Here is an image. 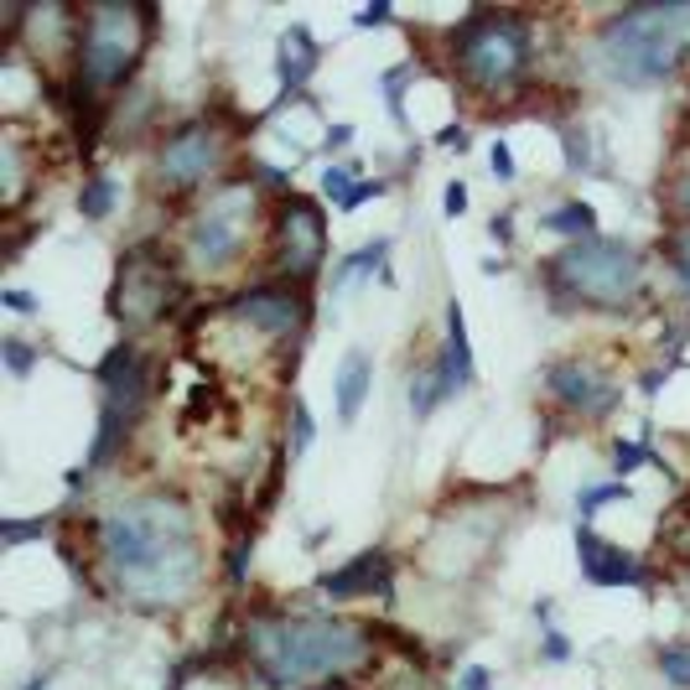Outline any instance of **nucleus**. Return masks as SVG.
Returning <instances> with one entry per match:
<instances>
[{
  "label": "nucleus",
  "mask_w": 690,
  "mask_h": 690,
  "mask_svg": "<svg viewBox=\"0 0 690 690\" xmlns=\"http://www.w3.org/2000/svg\"><path fill=\"white\" fill-rule=\"evenodd\" d=\"M613 499H634V494H628L623 483H597V488H587V494L576 499V514H582V524L592 520L597 509H608V503H613Z\"/></svg>",
  "instance_id": "4be33fe9"
},
{
  "label": "nucleus",
  "mask_w": 690,
  "mask_h": 690,
  "mask_svg": "<svg viewBox=\"0 0 690 690\" xmlns=\"http://www.w3.org/2000/svg\"><path fill=\"white\" fill-rule=\"evenodd\" d=\"M436 141H442V145H457V151H462V145H468V130H442Z\"/></svg>",
  "instance_id": "58836bf2"
},
{
  "label": "nucleus",
  "mask_w": 690,
  "mask_h": 690,
  "mask_svg": "<svg viewBox=\"0 0 690 690\" xmlns=\"http://www.w3.org/2000/svg\"><path fill=\"white\" fill-rule=\"evenodd\" d=\"M115 311L125 317V322H136V328H145V322H156L162 311H167V276L156 270V260H145V255H136V260L119 270V296H115Z\"/></svg>",
  "instance_id": "9d476101"
},
{
  "label": "nucleus",
  "mask_w": 690,
  "mask_h": 690,
  "mask_svg": "<svg viewBox=\"0 0 690 690\" xmlns=\"http://www.w3.org/2000/svg\"><path fill=\"white\" fill-rule=\"evenodd\" d=\"M115 197H119V188H115V177L110 171H94L89 182H84V218H110V208H115Z\"/></svg>",
  "instance_id": "412c9836"
},
{
  "label": "nucleus",
  "mask_w": 690,
  "mask_h": 690,
  "mask_svg": "<svg viewBox=\"0 0 690 690\" xmlns=\"http://www.w3.org/2000/svg\"><path fill=\"white\" fill-rule=\"evenodd\" d=\"M457 63L477 89H503L509 78H520L529 63V31L520 16H499V11H477L473 22L457 31Z\"/></svg>",
  "instance_id": "39448f33"
},
{
  "label": "nucleus",
  "mask_w": 690,
  "mask_h": 690,
  "mask_svg": "<svg viewBox=\"0 0 690 690\" xmlns=\"http://www.w3.org/2000/svg\"><path fill=\"white\" fill-rule=\"evenodd\" d=\"M317 58H322V48L311 42V31H307V26L296 22V26L286 31V37H281V58H276V63H281V84H286V94H291V89H302V84H307L311 68H317Z\"/></svg>",
  "instance_id": "f3484780"
},
{
  "label": "nucleus",
  "mask_w": 690,
  "mask_h": 690,
  "mask_svg": "<svg viewBox=\"0 0 690 690\" xmlns=\"http://www.w3.org/2000/svg\"><path fill=\"white\" fill-rule=\"evenodd\" d=\"M649 447H643V442H618V447H613V473H634V468H643V462H649Z\"/></svg>",
  "instance_id": "a878e982"
},
{
  "label": "nucleus",
  "mask_w": 690,
  "mask_h": 690,
  "mask_svg": "<svg viewBox=\"0 0 690 690\" xmlns=\"http://www.w3.org/2000/svg\"><path fill=\"white\" fill-rule=\"evenodd\" d=\"M690 48V5H634L602 31V63L628 89L660 84Z\"/></svg>",
  "instance_id": "7ed1b4c3"
},
{
  "label": "nucleus",
  "mask_w": 690,
  "mask_h": 690,
  "mask_svg": "<svg viewBox=\"0 0 690 690\" xmlns=\"http://www.w3.org/2000/svg\"><path fill=\"white\" fill-rule=\"evenodd\" d=\"M0 302H5L11 311H37V296H26V291H5Z\"/></svg>",
  "instance_id": "c9c22d12"
},
{
  "label": "nucleus",
  "mask_w": 690,
  "mask_h": 690,
  "mask_svg": "<svg viewBox=\"0 0 690 690\" xmlns=\"http://www.w3.org/2000/svg\"><path fill=\"white\" fill-rule=\"evenodd\" d=\"M218 167V136L214 125H182L167 145H162V182L171 188H192V182H203L208 171Z\"/></svg>",
  "instance_id": "1a4fd4ad"
},
{
  "label": "nucleus",
  "mask_w": 690,
  "mask_h": 690,
  "mask_svg": "<svg viewBox=\"0 0 690 690\" xmlns=\"http://www.w3.org/2000/svg\"><path fill=\"white\" fill-rule=\"evenodd\" d=\"M540 229H550V234H572V244L582 234H592L597 229V214H592V203H561L555 214L540 218Z\"/></svg>",
  "instance_id": "aec40b11"
},
{
  "label": "nucleus",
  "mask_w": 690,
  "mask_h": 690,
  "mask_svg": "<svg viewBox=\"0 0 690 690\" xmlns=\"http://www.w3.org/2000/svg\"><path fill=\"white\" fill-rule=\"evenodd\" d=\"M0 354H5V369H11V380H26V374H31V363H37V354L26 348L22 337H5V343H0Z\"/></svg>",
  "instance_id": "b1692460"
},
{
  "label": "nucleus",
  "mask_w": 690,
  "mask_h": 690,
  "mask_svg": "<svg viewBox=\"0 0 690 690\" xmlns=\"http://www.w3.org/2000/svg\"><path fill=\"white\" fill-rule=\"evenodd\" d=\"M576 561H582V576L592 587H643V566L628 555V550L608 546L592 524L576 529Z\"/></svg>",
  "instance_id": "9b49d317"
},
{
  "label": "nucleus",
  "mask_w": 690,
  "mask_h": 690,
  "mask_svg": "<svg viewBox=\"0 0 690 690\" xmlns=\"http://www.w3.org/2000/svg\"><path fill=\"white\" fill-rule=\"evenodd\" d=\"M442 400H447V384H442V369H436V358H431L426 369H416V380H410V416L426 421Z\"/></svg>",
  "instance_id": "a211bd4d"
},
{
  "label": "nucleus",
  "mask_w": 690,
  "mask_h": 690,
  "mask_svg": "<svg viewBox=\"0 0 690 690\" xmlns=\"http://www.w3.org/2000/svg\"><path fill=\"white\" fill-rule=\"evenodd\" d=\"M566 654H572V643L561 639V634H555V628H546V660H550V665H561V660H566Z\"/></svg>",
  "instance_id": "72a5a7b5"
},
{
  "label": "nucleus",
  "mask_w": 690,
  "mask_h": 690,
  "mask_svg": "<svg viewBox=\"0 0 690 690\" xmlns=\"http://www.w3.org/2000/svg\"><path fill=\"white\" fill-rule=\"evenodd\" d=\"M675 270H680V281L690 286V239H680V250H675Z\"/></svg>",
  "instance_id": "e433bc0d"
},
{
  "label": "nucleus",
  "mask_w": 690,
  "mask_h": 690,
  "mask_svg": "<svg viewBox=\"0 0 690 690\" xmlns=\"http://www.w3.org/2000/svg\"><path fill=\"white\" fill-rule=\"evenodd\" d=\"M675 203H680V208H686V214H690V167H686V177L675 182Z\"/></svg>",
  "instance_id": "4c0bfd02"
},
{
  "label": "nucleus",
  "mask_w": 690,
  "mask_h": 690,
  "mask_svg": "<svg viewBox=\"0 0 690 690\" xmlns=\"http://www.w3.org/2000/svg\"><path fill=\"white\" fill-rule=\"evenodd\" d=\"M354 188H358V182H354V167H328V171H322V192L333 197L337 208L354 197Z\"/></svg>",
  "instance_id": "393cba45"
},
{
  "label": "nucleus",
  "mask_w": 690,
  "mask_h": 690,
  "mask_svg": "<svg viewBox=\"0 0 690 690\" xmlns=\"http://www.w3.org/2000/svg\"><path fill=\"white\" fill-rule=\"evenodd\" d=\"M400 89H405V68H389V73H384V99H389V115H395V119H405Z\"/></svg>",
  "instance_id": "c85d7f7f"
},
{
  "label": "nucleus",
  "mask_w": 690,
  "mask_h": 690,
  "mask_svg": "<svg viewBox=\"0 0 690 690\" xmlns=\"http://www.w3.org/2000/svg\"><path fill=\"white\" fill-rule=\"evenodd\" d=\"M380 192H384V182H358L354 197H348V203H343L337 214H358V203H369V197H380Z\"/></svg>",
  "instance_id": "7c9ffc66"
},
{
  "label": "nucleus",
  "mask_w": 690,
  "mask_h": 690,
  "mask_svg": "<svg viewBox=\"0 0 690 690\" xmlns=\"http://www.w3.org/2000/svg\"><path fill=\"white\" fill-rule=\"evenodd\" d=\"M250 218H255V188L234 182V188L214 192L188 229V255L197 270H223L239 260L244 234H250Z\"/></svg>",
  "instance_id": "0eeeda50"
},
{
  "label": "nucleus",
  "mask_w": 690,
  "mask_h": 690,
  "mask_svg": "<svg viewBox=\"0 0 690 690\" xmlns=\"http://www.w3.org/2000/svg\"><path fill=\"white\" fill-rule=\"evenodd\" d=\"M442 214L447 218L468 214V188H462V182H447V192H442Z\"/></svg>",
  "instance_id": "c756f323"
},
{
  "label": "nucleus",
  "mask_w": 690,
  "mask_h": 690,
  "mask_svg": "<svg viewBox=\"0 0 690 690\" xmlns=\"http://www.w3.org/2000/svg\"><path fill=\"white\" fill-rule=\"evenodd\" d=\"M550 389L572 405V410L592 416V421H602L608 410H618V400H623L613 384H602L592 369H576V363H555V369H550Z\"/></svg>",
  "instance_id": "f8f14e48"
},
{
  "label": "nucleus",
  "mask_w": 690,
  "mask_h": 690,
  "mask_svg": "<svg viewBox=\"0 0 690 690\" xmlns=\"http://www.w3.org/2000/svg\"><path fill=\"white\" fill-rule=\"evenodd\" d=\"M311 447V416H307V405H296V447L291 452H307Z\"/></svg>",
  "instance_id": "473e14b6"
},
{
  "label": "nucleus",
  "mask_w": 690,
  "mask_h": 690,
  "mask_svg": "<svg viewBox=\"0 0 690 690\" xmlns=\"http://www.w3.org/2000/svg\"><path fill=\"white\" fill-rule=\"evenodd\" d=\"M555 276L592 307H628L643 291V255L618 239H576L555 255Z\"/></svg>",
  "instance_id": "20e7f679"
},
{
  "label": "nucleus",
  "mask_w": 690,
  "mask_h": 690,
  "mask_svg": "<svg viewBox=\"0 0 690 690\" xmlns=\"http://www.w3.org/2000/svg\"><path fill=\"white\" fill-rule=\"evenodd\" d=\"M354 141V130H348V125H337V130H328V145H348Z\"/></svg>",
  "instance_id": "ea45409f"
},
{
  "label": "nucleus",
  "mask_w": 690,
  "mask_h": 690,
  "mask_svg": "<svg viewBox=\"0 0 690 690\" xmlns=\"http://www.w3.org/2000/svg\"><path fill=\"white\" fill-rule=\"evenodd\" d=\"M509 234H514V223H509V218H494V239H503V244H509Z\"/></svg>",
  "instance_id": "a19ab883"
},
{
  "label": "nucleus",
  "mask_w": 690,
  "mask_h": 690,
  "mask_svg": "<svg viewBox=\"0 0 690 690\" xmlns=\"http://www.w3.org/2000/svg\"><path fill=\"white\" fill-rule=\"evenodd\" d=\"M354 22H358V26H384V22H389V5H363Z\"/></svg>",
  "instance_id": "f704fd0d"
},
{
  "label": "nucleus",
  "mask_w": 690,
  "mask_h": 690,
  "mask_svg": "<svg viewBox=\"0 0 690 690\" xmlns=\"http://www.w3.org/2000/svg\"><path fill=\"white\" fill-rule=\"evenodd\" d=\"M42 529H48V520H11L0 535H5V546H22L26 535H42Z\"/></svg>",
  "instance_id": "cd10ccee"
},
{
  "label": "nucleus",
  "mask_w": 690,
  "mask_h": 690,
  "mask_svg": "<svg viewBox=\"0 0 690 690\" xmlns=\"http://www.w3.org/2000/svg\"><path fill=\"white\" fill-rule=\"evenodd\" d=\"M255 665L270 686H302L311 675H337L363 660V634L348 618H286L250 634Z\"/></svg>",
  "instance_id": "f03ea898"
},
{
  "label": "nucleus",
  "mask_w": 690,
  "mask_h": 690,
  "mask_svg": "<svg viewBox=\"0 0 690 690\" xmlns=\"http://www.w3.org/2000/svg\"><path fill=\"white\" fill-rule=\"evenodd\" d=\"M151 11H130V5H94L84 22V52H78V73L89 78V89H115L125 73L136 68L145 48L141 26Z\"/></svg>",
  "instance_id": "423d86ee"
},
{
  "label": "nucleus",
  "mask_w": 690,
  "mask_h": 690,
  "mask_svg": "<svg viewBox=\"0 0 690 690\" xmlns=\"http://www.w3.org/2000/svg\"><path fill=\"white\" fill-rule=\"evenodd\" d=\"M436 369H442V384H447V400L462 395L473 384V348H468V322H462V307L447 302V348L436 354Z\"/></svg>",
  "instance_id": "4468645a"
},
{
  "label": "nucleus",
  "mask_w": 690,
  "mask_h": 690,
  "mask_svg": "<svg viewBox=\"0 0 690 690\" xmlns=\"http://www.w3.org/2000/svg\"><path fill=\"white\" fill-rule=\"evenodd\" d=\"M328 255V229H322V214L311 208L307 197H291L286 214H281V265L286 276H311Z\"/></svg>",
  "instance_id": "6e6552de"
},
{
  "label": "nucleus",
  "mask_w": 690,
  "mask_h": 690,
  "mask_svg": "<svg viewBox=\"0 0 690 690\" xmlns=\"http://www.w3.org/2000/svg\"><path fill=\"white\" fill-rule=\"evenodd\" d=\"M384 260H389V239H369L363 250H354V255H343V260H337L333 291L343 286V281H354V276H374Z\"/></svg>",
  "instance_id": "6ab92c4d"
},
{
  "label": "nucleus",
  "mask_w": 690,
  "mask_h": 690,
  "mask_svg": "<svg viewBox=\"0 0 690 690\" xmlns=\"http://www.w3.org/2000/svg\"><path fill=\"white\" fill-rule=\"evenodd\" d=\"M660 675H665L669 686L690 690V649H686V643H680V649H665V654H660Z\"/></svg>",
  "instance_id": "5701e85b"
},
{
  "label": "nucleus",
  "mask_w": 690,
  "mask_h": 690,
  "mask_svg": "<svg viewBox=\"0 0 690 690\" xmlns=\"http://www.w3.org/2000/svg\"><path fill=\"white\" fill-rule=\"evenodd\" d=\"M99 550L110 561V582L136 608L182 602L197 587V572H203L188 503L167 499V494L115 503L99 524Z\"/></svg>",
  "instance_id": "f257e3e1"
},
{
  "label": "nucleus",
  "mask_w": 690,
  "mask_h": 690,
  "mask_svg": "<svg viewBox=\"0 0 690 690\" xmlns=\"http://www.w3.org/2000/svg\"><path fill=\"white\" fill-rule=\"evenodd\" d=\"M494 680H488V669L483 665H468L462 675H457V690H488Z\"/></svg>",
  "instance_id": "2f4dec72"
},
{
  "label": "nucleus",
  "mask_w": 690,
  "mask_h": 690,
  "mask_svg": "<svg viewBox=\"0 0 690 690\" xmlns=\"http://www.w3.org/2000/svg\"><path fill=\"white\" fill-rule=\"evenodd\" d=\"M234 307L270 337H286L302 328V302H296L291 291H250V296H239Z\"/></svg>",
  "instance_id": "ddd939ff"
},
{
  "label": "nucleus",
  "mask_w": 690,
  "mask_h": 690,
  "mask_svg": "<svg viewBox=\"0 0 690 690\" xmlns=\"http://www.w3.org/2000/svg\"><path fill=\"white\" fill-rule=\"evenodd\" d=\"M389 582V561L384 555H374V550H363L358 561H348L343 572H328L317 587L333 597V602H343V597H358V592H374V587H384Z\"/></svg>",
  "instance_id": "dca6fc26"
},
{
  "label": "nucleus",
  "mask_w": 690,
  "mask_h": 690,
  "mask_svg": "<svg viewBox=\"0 0 690 690\" xmlns=\"http://www.w3.org/2000/svg\"><path fill=\"white\" fill-rule=\"evenodd\" d=\"M488 171H494L499 182H514V171H520V167H514V151H509L503 141L488 145Z\"/></svg>",
  "instance_id": "bb28decb"
},
{
  "label": "nucleus",
  "mask_w": 690,
  "mask_h": 690,
  "mask_svg": "<svg viewBox=\"0 0 690 690\" xmlns=\"http://www.w3.org/2000/svg\"><path fill=\"white\" fill-rule=\"evenodd\" d=\"M369 384H374V363H369V354H363V348H348L343 363H337V374H333L337 421H343V426H354L358 421V410H363V400H369Z\"/></svg>",
  "instance_id": "2eb2a0df"
}]
</instances>
